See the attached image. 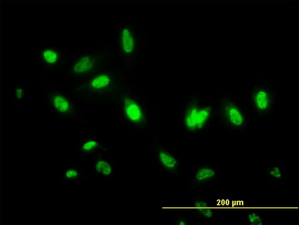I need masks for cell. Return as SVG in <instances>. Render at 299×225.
<instances>
[{
    "mask_svg": "<svg viewBox=\"0 0 299 225\" xmlns=\"http://www.w3.org/2000/svg\"><path fill=\"white\" fill-rule=\"evenodd\" d=\"M216 108V121L220 127L236 137L249 132L250 115L238 100L224 96Z\"/></svg>",
    "mask_w": 299,
    "mask_h": 225,
    "instance_id": "obj_1",
    "label": "cell"
},
{
    "mask_svg": "<svg viewBox=\"0 0 299 225\" xmlns=\"http://www.w3.org/2000/svg\"><path fill=\"white\" fill-rule=\"evenodd\" d=\"M216 107L204 100H192L183 109L181 122L185 132L203 135L209 132L216 121Z\"/></svg>",
    "mask_w": 299,
    "mask_h": 225,
    "instance_id": "obj_2",
    "label": "cell"
},
{
    "mask_svg": "<svg viewBox=\"0 0 299 225\" xmlns=\"http://www.w3.org/2000/svg\"><path fill=\"white\" fill-rule=\"evenodd\" d=\"M251 107L254 115L264 118L273 112L275 95L273 89L265 84H256L250 91Z\"/></svg>",
    "mask_w": 299,
    "mask_h": 225,
    "instance_id": "obj_3",
    "label": "cell"
},
{
    "mask_svg": "<svg viewBox=\"0 0 299 225\" xmlns=\"http://www.w3.org/2000/svg\"><path fill=\"white\" fill-rule=\"evenodd\" d=\"M119 102L122 119L127 125L141 128L147 124L146 112L137 100L129 96L122 95Z\"/></svg>",
    "mask_w": 299,
    "mask_h": 225,
    "instance_id": "obj_4",
    "label": "cell"
},
{
    "mask_svg": "<svg viewBox=\"0 0 299 225\" xmlns=\"http://www.w3.org/2000/svg\"><path fill=\"white\" fill-rule=\"evenodd\" d=\"M220 172L216 165L209 162H197L192 167L189 182L196 189L218 182Z\"/></svg>",
    "mask_w": 299,
    "mask_h": 225,
    "instance_id": "obj_5",
    "label": "cell"
},
{
    "mask_svg": "<svg viewBox=\"0 0 299 225\" xmlns=\"http://www.w3.org/2000/svg\"><path fill=\"white\" fill-rule=\"evenodd\" d=\"M189 206L197 219L209 222L216 220L219 217L218 210L214 207L210 198L205 194L191 196Z\"/></svg>",
    "mask_w": 299,
    "mask_h": 225,
    "instance_id": "obj_6",
    "label": "cell"
},
{
    "mask_svg": "<svg viewBox=\"0 0 299 225\" xmlns=\"http://www.w3.org/2000/svg\"><path fill=\"white\" fill-rule=\"evenodd\" d=\"M155 160L165 172L175 174L178 171L180 160L175 152L163 145H156L154 148Z\"/></svg>",
    "mask_w": 299,
    "mask_h": 225,
    "instance_id": "obj_7",
    "label": "cell"
},
{
    "mask_svg": "<svg viewBox=\"0 0 299 225\" xmlns=\"http://www.w3.org/2000/svg\"><path fill=\"white\" fill-rule=\"evenodd\" d=\"M94 156L92 161L93 173L107 179L113 177L115 169L111 159L106 154H98Z\"/></svg>",
    "mask_w": 299,
    "mask_h": 225,
    "instance_id": "obj_8",
    "label": "cell"
},
{
    "mask_svg": "<svg viewBox=\"0 0 299 225\" xmlns=\"http://www.w3.org/2000/svg\"><path fill=\"white\" fill-rule=\"evenodd\" d=\"M80 153L84 155L106 154L107 149L100 140L90 135H84L77 142Z\"/></svg>",
    "mask_w": 299,
    "mask_h": 225,
    "instance_id": "obj_9",
    "label": "cell"
},
{
    "mask_svg": "<svg viewBox=\"0 0 299 225\" xmlns=\"http://www.w3.org/2000/svg\"><path fill=\"white\" fill-rule=\"evenodd\" d=\"M112 84V74L104 72L93 77L88 84V87L94 93H102L110 90Z\"/></svg>",
    "mask_w": 299,
    "mask_h": 225,
    "instance_id": "obj_10",
    "label": "cell"
},
{
    "mask_svg": "<svg viewBox=\"0 0 299 225\" xmlns=\"http://www.w3.org/2000/svg\"><path fill=\"white\" fill-rule=\"evenodd\" d=\"M264 170L266 172L267 183H282L286 179L281 162L272 160L269 162Z\"/></svg>",
    "mask_w": 299,
    "mask_h": 225,
    "instance_id": "obj_11",
    "label": "cell"
},
{
    "mask_svg": "<svg viewBox=\"0 0 299 225\" xmlns=\"http://www.w3.org/2000/svg\"><path fill=\"white\" fill-rule=\"evenodd\" d=\"M50 104L52 109L55 113L62 116H67L71 114V106L68 98L61 94H55L51 96Z\"/></svg>",
    "mask_w": 299,
    "mask_h": 225,
    "instance_id": "obj_12",
    "label": "cell"
},
{
    "mask_svg": "<svg viewBox=\"0 0 299 225\" xmlns=\"http://www.w3.org/2000/svg\"><path fill=\"white\" fill-rule=\"evenodd\" d=\"M95 61L90 56H84L76 60L72 65L71 71L76 76H81L88 74L94 68Z\"/></svg>",
    "mask_w": 299,
    "mask_h": 225,
    "instance_id": "obj_13",
    "label": "cell"
},
{
    "mask_svg": "<svg viewBox=\"0 0 299 225\" xmlns=\"http://www.w3.org/2000/svg\"><path fill=\"white\" fill-rule=\"evenodd\" d=\"M122 53L126 55H131L135 50V40L132 30L129 27L122 29L120 33Z\"/></svg>",
    "mask_w": 299,
    "mask_h": 225,
    "instance_id": "obj_14",
    "label": "cell"
},
{
    "mask_svg": "<svg viewBox=\"0 0 299 225\" xmlns=\"http://www.w3.org/2000/svg\"><path fill=\"white\" fill-rule=\"evenodd\" d=\"M85 173L80 168L70 166L65 168L63 172L62 180L64 183H80L84 178Z\"/></svg>",
    "mask_w": 299,
    "mask_h": 225,
    "instance_id": "obj_15",
    "label": "cell"
},
{
    "mask_svg": "<svg viewBox=\"0 0 299 225\" xmlns=\"http://www.w3.org/2000/svg\"><path fill=\"white\" fill-rule=\"evenodd\" d=\"M246 223L250 225H263L267 219L262 212L257 209H249L245 214Z\"/></svg>",
    "mask_w": 299,
    "mask_h": 225,
    "instance_id": "obj_16",
    "label": "cell"
},
{
    "mask_svg": "<svg viewBox=\"0 0 299 225\" xmlns=\"http://www.w3.org/2000/svg\"><path fill=\"white\" fill-rule=\"evenodd\" d=\"M41 57L44 63L49 65L56 63L59 59V56L57 51L53 49L44 50L42 53Z\"/></svg>",
    "mask_w": 299,
    "mask_h": 225,
    "instance_id": "obj_17",
    "label": "cell"
},
{
    "mask_svg": "<svg viewBox=\"0 0 299 225\" xmlns=\"http://www.w3.org/2000/svg\"><path fill=\"white\" fill-rule=\"evenodd\" d=\"M14 93L16 99L18 100L21 99L24 97L25 94L24 88L22 86L17 87L15 90Z\"/></svg>",
    "mask_w": 299,
    "mask_h": 225,
    "instance_id": "obj_18",
    "label": "cell"
},
{
    "mask_svg": "<svg viewBox=\"0 0 299 225\" xmlns=\"http://www.w3.org/2000/svg\"><path fill=\"white\" fill-rule=\"evenodd\" d=\"M176 225H190V220L186 218H180L176 222Z\"/></svg>",
    "mask_w": 299,
    "mask_h": 225,
    "instance_id": "obj_19",
    "label": "cell"
}]
</instances>
